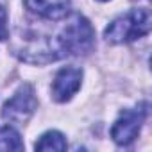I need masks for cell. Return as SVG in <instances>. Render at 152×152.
I'll return each instance as SVG.
<instances>
[{
    "label": "cell",
    "mask_w": 152,
    "mask_h": 152,
    "mask_svg": "<svg viewBox=\"0 0 152 152\" xmlns=\"http://www.w3.org/2000/svg\"><path fill=\"white\" fill-rule=\"evenodd\" d=\"M152 16L148 9H132L118 18H115L104 31L107 43H131L150 32Z\"/></svg>",
    "instance_id": "obj_1"
},
{
    "label": "cell",
    "mask_w": 152,
    "mask_h": 152,
    "mask_svg": "<svg viewBox=\"0 0 152 152\" xmlns=\"http://www.w3.org/2000/svg\"><path fill=\"white\" fill-rule=\"evenodd\" d=\"M95 47V31L83 15H73L57 38V48L63 56H84Z\"/></svg>",
    "instance_id": "obj_2"
},
{
    "label": "cell",
    "mask_w": 152,
    "mask_h": 152,
    "mask_svg": "<svg viewBox=\"0 0 152 152\" xmlns=\"http://www.w3.org/2000/svg\"><path fill=\"white\" fill-rule=\"evenodd\" d=\"M36 107H38V100H36V95H34L32 86L31 84H23L4 104L2 116L6 120H9V122L23 124V122H27L32 116V113L36 111Z\"/></svg>",
    "instance_id": "obj_3"
},
{
    "label": "cell",
    "mask_w": 152,
    "mask_h": 152,
    "mask_svg": "<svg viewBox=\"0 0 152 152\" xmlns=\"http://www.w3.org/2000/svg\"><path fill=\"white\" fill-rule=\"evenodd\" d=\"M143 107H145V104L138 106L134 109H124L120 113V116L116 118V122L111 127V138L115 140V143L129 145L138 138L143 120H145V115H147V109H143Z\"/></svg>",
    "instance_id": "obj_4"
},
{
    "label": "cell",
    "mask_w": 152,
    "mask_h": 152,
    "mask_svg": "<svg viewBox=\"0 0 152 152\" xmlns=\"http://www.w3.org/2000/svg\"><path fill=\"white\" fill-rule=\"evenodd\" d=\"M83 83V70L75 66L61 68L52 83V99L56 102H68L79 91Z\"/></svg>",
    "instance_id": "obj_5"
},
{
    "label": "cell",
    "mask_w": 152,
    "mask_h": 152,
    "mask_svg": "<svg viewBox=\"0 0 152 152\" xmlns=\"http://www.w3.org/2000/svg\"><path fill=\"white\" fill-rule=\"evenodd\" d=\"M25 7L47 20H61L70 13V0H25Z\"/></svg>",
    "instance_id": "obj_6"
},
{
    "label": "cell",
    "mask_w": 152,
    "mask_h": 152,
    "mask_svg": "<svg viewBox=\"0 0 152 152\" xmlns=\"http://www.w3.org/2000/svg\"><path fill=\"white\" fill-rule=\"evenodd\" d=\"M66 140L59 131H47L45 134L39 136V140L36 141L34 148L36 150H47V152H61L66 150Z\"/></svg>",
    "instance_id": "obj_7"
},
{
    "label": "cell",
    "mask_w": 152,
    "mask_h": 152,
    "mask_svg": "<svg viewBox=\"0 0 152 152\" xmlns=\"http://www.w3.org/2000/svg\"><path fill=\"white\" fill-rule=\"evenodd\" d=\"M0 150H23L22 138L11 125L0 129Z\"/></svg>",
    "instance_id": "obj_8"
},
{
    "label": "cell",
    "mask_w": 152,
    "mask_h": 152,
    "mask_svg": "<svg viewBox=\"0 0 152 152\" xmlns=\"http://www.w3.org/2000/svg\"><path fill=\"white\" fill-rule=\"evenodd\" d=\"M9 36V29H7V11L6 7L0 4V41L7 39Z\"/></svg>",
    "instance_id": "obj_9"
},
{
    "label": "cell",
    "mask_w": 152,
    "mask_h": 152,
    "mask_svg": "<svg viewBox=\"0 0 152 152\" xmlns=\"http://www.w3.org/2000/svg\"><path fill=\"white\" fill-rule=\"evenodd\" d=\"M99 2H107V0H99Z\"/></svg>",
    "instance_id": "obj_10"
}]
</instances>
